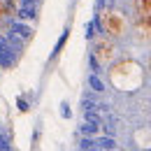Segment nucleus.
Listing matches in <instances>:
<instances>
[{"mask_svg":"<svg viewBox=\"0 0 151 151\" xmlns=\"http://www.w3.org/2000/svg\"><path fill=\"white\" fill-rule=\"evenodd\" d=\"M17 63V49L7 42V37H0V68H12Z\"/></svg>","mask_w":151,"mask_h":151,"instance_id":"nucleus-1","label":"nucleus"},{"mask_svg":"<svg viewBox=\"0 0 151 151\" xmlns=\"http://www.w3.org/2000/svg\"><path fill=\"white\" fill-rule=\"evenodd\" d=\"M12 33L21 40H30L33 37V28L26 23V21H12Z\"/></svg>","mask_w":151,"mask_h":151,"instance_id":"nucleus-2","label":"nucleus"},{"mask_svg":"<svg viewBox=\"0 0 151 151\" xmlns=\"http://www.w3.org/2000/svg\"><path fill=\"white\" fill-rule=\"evenodd\" d=\"M17 17H19V21H35L37 19V7L30 5V2H23L17 12Z\"/></svg>","mask_w":151,"mask_h":151,"instance_id":"nucleus-3","label":"nucleus"},{"mask_svg":"<svg viewBox=\"0 0 151 151\" xmlns=\"http://www.w3.org/2000/svg\"><path fill=\"white\" fill-rule=\"evenodd\" d=\"M95 147L100 151H112V149H116V139H114L112 135H102V137L95 139Z\"/></svg>","mask_w":151,"mask_h":151,"instance_id":"nucleus-4","label":"nucleus"},{"mask_svg":"<svg viewBox=\"0 0 151 151\" xmlns=\"http://www.w3.org/2000/svg\"><path fill=\"white\" fill-rule=\"evenodd\" d=\"M100 130V123H93V121H84L81 126H79V132L81 135H88V137H95Z\"/></svg>","mask_w":151,"mask_h":151,"instance_id":"nucleus-5","label":"nucleus"},{"mask_svg":"<svg viewBox=\"0 0 151 151\" xmlns=\"http://www.w3.org/2000/svg\"><path fill=\"white\" fill-rule=\"evenodd\" d=\"M68 37H70V28H65L63 30V35L56 40V44H54V51H51V58H56L60 51H63V47H65V42H68Z\"/></svg>","mask_w":151,"mask_h":151,"instance_id":"nucleus-6","label":"nucleus"},{"mask_svg":"<svg viewBox=\"0 0 151 151\" xmlns=\"http://www.w3.org/2000/svg\"><path fill=\"white\" fill-rule=\"evenodd\" d=\"M88 86H91V91H95V93H102L105 91V81L100 79V75H93V72L88 77Z\"/></svg>","mask_w":151,"mask_h":151,"instance_id":"nucleus-7","label":"nucleus"},{"mask_svg":"<svg viewBox=\"0 0 151 151\" xmlns=\"http://www.w3.org/2000/svg\"><path fill=\"white\" fill-rule=\"evenodd\" d=\"M95 149V139L88 135H81V142H79V151H93Z\"/></svg>","mask_w":151,"mask_h":151,"instance_id":"nucleus-8","label":"nucleus"},{"mask_svg":"<svg viewBox=\"0 0 151 151\" xmlns=\"http://www.w3.org/2000/svg\"><path fill=\"white\" fill-rule=\"evenodd\" d=\"M88 65H91V70H93V75H100V72H102V70H100V63H98V58H95L93 54L88 56Z\"/></svg>","mask_w":151,"mask_h":151,"instance_id":"nucleus-9","label":"nucleus"},{"mask_svg":"<svg viewBox=\"0 0 151 151\" xmlns=\"http://www.w3.org/2000/svg\"><path fill=\"white\" fill-rule=\"evenodd\" d=\"M60 116H63V119H72V109H70V105H68L65 100L60 102Z\"/></svg>","mask_w":151,"mask_h":151,"instance_id":"nucleus-10","label":"nucleus"},{"mask_svg":"<svg viewBox=\"0 0 151 151\" xmlns=\"http://www.w3.org/2000/svg\"><path fill=\"white\" fill-rule=\"evenodd\" d=\"M0 151H14L9 139H7V135H2V132H0Z\"/></svg>","mask_w":151,"mask_h":151,"instance_id":"nucleus-11","label":"nucleus"},{"mask_svg":"<svg viewBox=\"0 0 151 151\" xmlns=\"http://www.w3.org/2000/svg\"><path fill=\"white\" fill-rule=\"evenodd\" d=\"M17 107H19V112H28V109H30V105H28V100H26L23 95L17 98Z\"/></svg>","mask_w":151,"mask_h":151,"instance_id":"nucleus-12","label":"nucleus"},{"mask_svg":"<svg viewBox=\"0 0 151 151\" xmlns=\"http://www.w3.org/2000/svg\"><path fill=\"white\" fill-rule=\"evenodd\" d=\"M81 109H84V112H88V109H98V105H95L91 98H84V100H81Z\"/></svg>","mask_w":151,"mask_h":151,"instance_id":"nucleus-13","label":"nucleus"},{"mask_svg":"<svg viewBox=\"0 0 151 151\" xmlns=\"http://www.w3.org/2000/svg\"><path fill=\"white\" fill-rule=\"evenodd\" d=\"M84 30H86V40H93L95 37V23H93V21H88Z\"/></svg>","mask_w":151,"mask_h":151,"instance_id":"nucleus-14","label":"nucleus"},{"mask_svg":"<svg viewBox=\"0 0 151 151\" xmlns=\"http://www.w3.org/2000/svg\"><path fill=\"white\" fill-rule=\"evenodd\" d=\"M102 130H105V135H112V137H114V132H116L114 126H102Z\"/></svg>","mask_w":151,"mask_h":151,"instance_id":"nucleus-15","label":"nucleus"},{"mask_svg":"<svg viewBox=\"0 0 151 151\" xmlns=\"http://www.w3.org/2000/svg\"><path fill=\"white\" fill-rule=\"evenodd\" d=\"M23 2H30V5H37L40 0H23Z\"/></svg>","mask_w":151,"mask_h":151,"instance_id":"nucleus-16","label":"nucleus"},{"mask_svg":"<svg viewBox=\"0 0 151 151\" xmlns=\"http://www.w3.org/2000/svg\"><path fill=\"white\" fill-rule=\"evenodd\" d=\"M93 151H100V149H98V147H95V149H93Z\"/></svg>","mask_w":151,"mask_h":151,"instance_id":"nucleus-17","label":"nucleus"},{"mask_svg":"<svg viewBox=\"0 0 151 151\" xmlns=\"http://www.w3.org/2000/svg\"><path fill=\"white\" fill-rule=\"evenodd\" d=\"M147 151H151V149H147Z\"/></svg>","mask_w":151,"mask_h":151,"instance_id":"nucleus-18","label":"nucleus"}]
</instances>
